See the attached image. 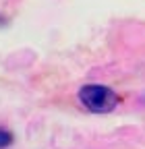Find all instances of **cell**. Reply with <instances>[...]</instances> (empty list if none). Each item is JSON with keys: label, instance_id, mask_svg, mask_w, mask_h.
Returning a JSON list of instances; mask_svg holds the SVG:
<instances>
[{"label": "cell", "instance_id": "2", "mask_svg": "<svg viewBox=\"0 0 145 149\" xmlns=\"http://www.w3.org/2000/svg\"><path fill=\"white\" fill-rule=\"evenodd\" d=\"M8 145H13V133H10L8 128L0 126V149H4Z\"/></svg>", "mask_w": 145, "mask_h": 149}, {"label": "cell", "instance_id": "1", "mask_svg": "<svg viewBox=\"0 0 145 149\" xmlns=\"http://www.w3.org/2000/svg\"><path fill=\"white\" fill-rule=\"evenodd\" d=\"M77 100L85 110L93 112V114H108V112H112L120 104L118 93L106 85H100V83L83 85L77 91Z\"/></svg>", "mask_w": 145, "mask_h": 149}]
</instances>
